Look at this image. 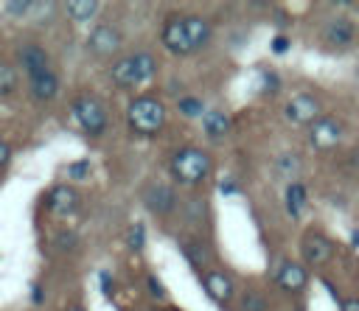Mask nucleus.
I'll return each mask as SVG.
<instances>
[{
    "label": "nucleus",
    "instance_id": "1",
    "mask_svg": "<svg viewBox=\"0 0 359 311\" xmlns=\"http://www.w3.org/2000/svg\"><path fill=\"white\" fill-rule=\"evenodd\" d=\"M126 118H129V126L137 134H157L165 123V106L151 95H140L129 104Z\"/></svg>",
    "mask_w": 359,
    "mask_h": 311
},
{
    "label": "nucleus",
    "instance_id": "2",
    "mask_svg": "<svg viewBox=\"0 0 359 311\" xmlns=\"http://www.w3.org/2000/svg\"><path fill=\"white\" fill-rule=\"evenodd\" d=\"M171 174L185 182V185H199L202 179H208L210 174V157L202 148H180L171 160H168Z\"/></svg>",
    "mask_w": 359,
    "mask_h": 311
},
{
    "label": "nucleus",
    "instance_id": "3",
    "mask_svg": "<svg viewBox=\"0 0 359 311\" xmlns=\"http://www.w3.org/2000/svg\"><path fill=\"white\" fill-rule=\"evenodd\" d=\"M73 115L87 134H101L107 129V106L93 95H79L73 101Z\"/></svg>",
    "mask_w": 359,
    "mask_h": 311
},
{
    "label": "nucleus",
    "instance_id": "4",
    "mask_svg": "<svg viewBox=\"0 0 359 311\" xmlns=\"http://www.w3.org/2000/svg\"><path fill=\"white\" fill-rule=\"evenodd\" d=\"M300 252H303V261L309 266H323L334 255V241L323 233H306L300 241Z\"/></svg>",
    "mask_w": 359,
    "mask_h": 311
},
{
    "label": "nucleus",
    "instance_id": "5",
    "mask_svg": "<svg viewBox=\"0 0 359 311\" xmlns=\"http://www.w3.org/2000/svg\"><path fill=\"white\" fill-rule=\"evenodd\" d=\"M163 45L171 53H177V56L194 53L191 42H188V31H185V14H174V17L165 20V25H163Z\"/></svg>",
    "mask_w": 359,
    "mask_h": 311
},
{
    "label": "nucleus",
    "instance_id": "6",
    "mask_svg": "<svg viewBox=\"0 0 359 311\" xmlns=\"http://www.w3.org/2000/svg\"><path fill=\"white\" fill-rule=\"evenodd\" d=\"M309 134H311V143H314L317 148L328 151V148H334V146L342 140V123L334 120V118H317V120L311 123Z\"/></svg>",
    "mask_w": 359,
    "mask_h": 311
},
{
    "label": "nucleus",
    "instance_id": "7",
    "mask_svg": "<svg viewBox=\"0 0 359 311\" xmlns=\"http://www.w3.org/2000/svg\"><path fill=\"white\" fill-rule=\"evenodd\" d=\"M275 283L289 294H300L309 283V272H306V266H300L294 261H283L280 269L275 272Z\"/></svg>",
    "mask_w": 359,
    "mask_h": 311
},
{
    "label": "nucleus",
    "instance_id": "8",
    "mask_svg": "<svg viewBox=\"0 0 359 311\" xmlns=\"http://www.w3.org/2000/svg\"><path fill=\"white\" fill-rule=\"evenodd\" d=\"M123 42V34L115 28V25H98L93 34H90V50L95 56H112Z\"/></svg>",
    "mask_w": 359,
    "mask_h": 311
},
{
    "label": "nucleus",
    "instance_id": "9",
    "mask_svg": "<svg viewBox=\"0 0 359 311\" xmlns=\"http://www.w3.org/2000/svg\"><path fill=\"white\" fill-rule=\"evenodd\" d=\"M286 115L294 120V123H314L320 118V104L314 95H306V92H297L294 98H289L286 104Z\"/></svg>",
    "mask_w": 359,
    "mask_h": 311
},
{
    "label": "nucleus",
    "instance_id": "10",
    "mask_svg": "<svg viewBox=\"0 0 359 311\" xmlns=\"http://www.w3.org/2000/svg\"><path fill=\"white\" fill-rule=\"evenodd\" d=\"M202 283H205V291H208L210 300H216V303H230L233 300L236 286H233V280L227 275H222V272L213 269V272H205L202 275Z\"/></svg>",
    "mask_w": 359,
    "mask_h": 311
},
{
    "label": "nucleus",
    "instance_id": "11",
    "mask_svg": "<svg viewBox=\"0 0 359 311\" xmlns=\"http://www.w3.org/2000/svg\"><path fill=\"white\" fill-rule=\"evenodd\" d=\"M143 202H146V207L149 210H154V213H168V210H174V191L168 188V185H160V182H154V185H149L146 191H143Z\"/></svg>",
    "mask_w": 359,
    "mask_h": 311
},
{
    "label": "nucleus",
    "instance_id": "12",
    "mask_svg": "<svg viewBox=\"0 0 359 311\" xmlns=\"http://www.w3.org/2000/svg\"><path fill=\"white\" fill-rule=\"evenodd\" d=\"M76 202H79V196H76V191H73L70 185H56V188H50V193H48V210L56 213V216L73 213Z\"/></svg>",
    "mask_w": 359,
    "mask_h": 311
},
{
    "label": "nucleus",
    "instance_id": "13",
    "mask_svg": "<svg viewBox=\"0 0 359 311\" xmlns=\"http://www.w3.org/2000/svg\"><path fill=\"white\" fill-rule=\"evenodd\" d=\"M185 31H188V42H191V50H199L208 45L210 39V22L199 14H185Z\"/></svg>",
    "mask_w": 359,
    "mask_h": 311
},
{
    "label": "nucleus",
    "instance_id": "14",
    "mask_svg": "<svg viewBox=\"0 0 359 311\" xmlns=\"http://www.w3.org/2000/svg\"><path fill=\"white\" fill-rule=\"evenodd\" d=\"M20 62H22V67H25L31 76L48 73V53H45L39 45H25V48L20 50Z\"/></svg>",
    "mask_w": 359,
    "mask_h": 311
},
{
    "label": "nucleus",
    "instance_id": "15",
    "mask_svg": "<svg viewBox=\"0 0 359 311\" xmlns=\"http://www.w3.org/2000/svg\"><path fill=\"white\" fill-rule=\"evenodd\" d=\"M180 249H182L185 261H188L194 269H199V272L210 263V249H208L202 241H196V238H185V241L180 244Z\"/></svg>",
    "mask_w": 359,
    "mask_h": 311
},
{
    "label": "nucleus",
    "instance_id": "16",
    "mask_svg": "<svg viewBox=\"0 0 359 311\" xmlns=\"http://www.w3.org/2000/svg\"><path fill=\"white\" fill-rule=\"evenodd\" d=\"M31 92L39 101H50L59 92V78L50 70L48 73H39V76H31Z\"/></svg>",
    "mask_w": 359,
    "mask_h": 311
},
{
    "label": "nucleus",
    "instance_id": "17",
    "mask_svg": "<svg viewBox=\"0 0 359 311\" xmlns=\"http://www.w3.org/2000/svg\"><path fill=\"white\" fill-rule=\"evenodd\" d=\"M202 123H205V134L213 137V140H219V137H224L230 132V118L224 112H219V109H205Z\"/></svg>",
    "mask_w": 359,
    "mask_h": 311
},
{
    "label": "nucleus",
    "instance_id": "18",
    "mask_svg": "<svg viewBox=\"0 0 359 311\" xmlns=\"http://www.w3.org/2000/svg\"><path fill=\"white\" fill-rule=\"evenodd\" d=\"M323 36H325V42H331V45H351V39H353V25L348 22V20H331L328 25H325V31H323Z\"/></svg>",
    "mask_w": 359,
    "mask_h": 311
},
{
    "label": "nucleus",
    "instance_id": "19",
    "mask_svg": "<svg viewBox=\"0 0 359 311\" xmlns=\"http://www.w3.org/2000/svg\"><path fill=\"white\" fill-rule=\"evenodd\" d=\"M112 81L118 84V87H135V84H140L137 81V73H135V62H132V56H126V59H118L115 64H112Z\"/></svg>",
    "mask_w": 359,
    "mask_h": 311
},
{
    "label": "nucleus",
    "instance_id": "20",
    "mask_svg": "<svg viewBox=\"0 0 359 311\" xmlns=\"http://www.w3.org/2000/svg\"><path fill=\"white\" fill-rule=\"evenodd\" d=\"M286 210L292 219H300L306 210V185L303 182H292L286 188Z\"/></svg>",
    "mask_w": 359,
    "mask_h": 311
},
{
    "label": "nucleus",
    "instance_id": "21",
    "mask_svg": "<svg viewBox=\"0 0 359 311\" xmlns=\"http://www.w3.org/2000/svg\"><path fill=\"white\" fill-rule=\"evenodd\" d=\"M65 8H67V14H70L76 22H84V20L95 17L101 6H98L95 0H67V3H65Z\"/></svg>",
    "mask_w": 359,
    "mask_h": 311
},
{
    "label": "nucleus",
    "instance_id": "22",
    "mask_svg": "<svg viewBox=\"0 0 359 311\" xmlns=\"http://www.w3.org/2000/svg\"><path fill=\"white\" fill-rule=\"evenodd\" d=\"M132 62H135V73H137V81H149L157 70V62L151 53H132Z\"/></svg>",
    "mask_w": 359,
    "mask_h": 311
},
{
    "label": "nucleus",
    "instance_id": "23",
    "mask_svg": "<svg viewBox=\"0 0 359 311\" xmlns=\"http://www.w3.org/2000/svg\"><path fill=\"white\" fill-rule=\"evenodd\" d=\"M123 241H126V247H129L132 252H140V249L146 247V224H140V221L129 224V230H126Z\"/></svg>",
    "mask_w": 359,
    "mask_h": 311
},
{
    "label": "nucleus",
    "instance_id": "24",
    "mask_svg": "<svg viewBox=\"0 0 359 311\" xmlns=\"http://www.w3.org/2000/svg\"><path fill=\"white\" fill-rule=\"evenodd\" d=\"M238 311H266V300L258 291H247L238 303Z\"/></svg>",
    "mask_w": 359,
    "mask_h": 311
},
{
    "label": "nucleus",
    "instance_id": "25",
    "mask_svg": "<svg viewBox=\"0 0 359 311\" xmlns=\"http://www.w3.org/2000/svg\"><path fill=\"white\" fill-rule=\"evenodd\" d=\"M53 247H56V249H62V252H73V249L79 247V235H76V233H70V230L56 233V235H53Z\"/></svg>",
    "mask_w": 359,
    "mask_h": 311
},
{
    "label": "nucleus",
    "instance_id": "26",
    "mask_svg": "<svg viewBox=\"0 0 359 311\" xmlns=\"http://www.w3.org/2000/svg\"><path fill=\"white\" fill-rule=\"evenodd\" d=\"M278 171H280L283 177H294V174H300V157H294V154H283V157L278 160Z\"/></svg>",
    "mask_w": 359,
    "mask_h": 311
},
{
    "label": "nucleus",
    "instance_id": "27",
    "mask_svg": "<svg viewBox=\"0 0 359 311\" xmlns=\"http://www.w3.org/2000/svg\"><path fill=\"white\" fill-rule=\"evenodd\" d=\"M17 87V73L11 64H0V95L3 92H11Z\"/></svg>",
    "mask_w": 359,
    "mask_h": 311
},
{
    "label": "nucleus",
    "instance_id": "28",
    "mask_svg": "<svg viewBox=\"0 0 359 311\" xmlns=\"http://www.w3.org/2000/svg\"><path fill=\"white\" fill-rule=\"evenodd\" d=\"M180 112L185 118H199V115H205V106H202L199 98H182L180 101Z\"/></svg>",
    "mask_w": 359,
    "mask_h": 311
},
{
    "label": "nucleus",
    "instance_id": "29",
    "mask_svg": "<svg viewBox=\"0 0 359 311\" xmlns=\"http://www.w3.org/2000/svg\"><path fill=\"white\" fill-rule=\"evenodd\" d=\"M87 174H90V163L87 160H76V163L67 165V177L70 179H84Z\"/></svg>",
    "mask_w": 359,
    "mask_h": 311
},
{
    "label": "nucleus",
    "instance_id": "30",
    "mask_svg": "<svg viewBox=\"0 0 359 311\" xmlns=\"http://www.w3.org/2000/svg\"><path fill=\"white\" fill-rule=\"evenodd\" d=\"M34 8V3L31 0H14V3H8L6 6V11L11 14V17H22V14H28Z\"/></svg>",
    "mask_w": 359,
    "mask_h": 311
},
{
    "label": "nucleus",
    "instance_id": "31",
    "mask_svg": "<svg viewBox=\"0 0 359 311\" xmlns=\"http://www.w3.org/2000/svg\"><path fill=\"white\" fill-rule=\"evenodd\" d=\"M146 286H149L151 297H157V300H163V297H165V291H163V286H160V280H157L154 275H146Z\"/></svg>",
    "mask_w": 359,
    "mask_h": 311
},
{
    "label": "nucleus",
    "instance_id": "32",
    "mask_svg": "<svg viewBox=\"0 0 359 311\" xmlns=\"http://www.w3.org/2000/svg\"><path fill=\"white\" fill-rule=\"evenodd\" d=\"M286 50H289V39L283 34L272 36V53H286Z\"/></svg>",
    "mask_w": 359,
    "mask_h": 311
},
{
    "label": "nucleus",
    "instance_id": "33",
    "mask_svg": "<svg viewBox=\"0 0 359 311\" xmlns=\"http://www.w3.org/2000/svg\"><path fill=\"white\" fill-rule=\"evenodd\" d=\"M98 283H101L104 294H112V277H109V272H101V275H98Z\"/></svg>",
    "mask_w": 359,
    "mask_h": 311
},
{
    "label": "nucleus",
    "instance_id": "34",
    "mask_svg": "<svg viewBox=\"0 0 359 311\" xmlns=\"http://www.w3.org/2000/svg\"><path fill=\"white\" fill-rule=\"evenodd\" d=\"M8 160H11V148H8V143L0 140V168H6Z\"/></svg>",
    "mask_w": 359,
    "mask_h": 311
},
{
    "label": "nucleus",
    "instance_id": "35",
    "mask_svg": "<svg viewBox=\"0 0 359 311\" xmlns=\"http://www.w3.org/2000/svg\"><path fill=\"white\" fill-rule=\"evenodd\" d=\"M342 311H359V300H356V297L342 300Z\"/></svg>",
    "mask_w": 359,
    "mask_h": 311
},
{
    "label": "nucleus",
    "instance_id": "36",
    "mask_svg": "<svg viewBox=\"0 0 359 311\" xmlns=\"http://www.w3.org/2000/svg\"><path fill=\"white\" fill-rule=\"evenodd\" d=\"M233 191H236L233 182H222V193H233Z\"/></svg>",
    "mask_w": 359,
    "mask_h": 311
},
{
    "label": "nucleus",
    "instance_id": "37",
    "mask_svg": "<svg viewBox=\"0 0 359 311\" xmlns=\"http://www.w3.org/2000/svg\"><path fill=\"white\" fill-rule=\"evenodd\" d=\"M31 297L39 303V300H42V291H39V289H31Z\"/></svg>",
    "mask_w": 359,
    "mask_h": 311
},
{
    "label": "nucleus",
    "instance_id": "38",
    "mask_svg": "<svg viewBox=\"0 0 359 311\" xmlns=\"http://www.w3.org/2000/svg\"><path fill=\"white\" fill-rule=\"evenodd\" d=\"M353 247H359V230L353 233Z\"/></svg>",
    "mask_w": 359,
    "mask_h": 311
},
{
    "label": "nucleus",
    "instance_id": "39",
    "mask_svg": "<svg viewBox=\"0 0 359 311\" xmlns=\"http://www.w3.org/2000/svg\"><path fill=\"white\" fill-rule=\"evenodd\" d=\"M67 311H84V308H81V305H70Z\"/></svg>",
    "mask_w": 359,
    "mask_h": 311
}]
</instances>
